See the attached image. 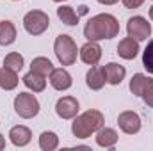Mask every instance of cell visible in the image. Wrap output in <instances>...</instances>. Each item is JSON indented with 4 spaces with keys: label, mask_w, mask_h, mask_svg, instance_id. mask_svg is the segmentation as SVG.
<instances>
[{
    "label": "cell",
    "mask_w": 153,
    "mask_h": 151,
    "mask_svg": "<svg viewBox=\"0 0 153 151\" xmlns=\"http://www.w3.org/2000/svg\"><path fill=\"white\" fill-rule=\"evenodd\" d=\"M117 34H119V23L112 14H107V13L93 16L84 27V36L87 41L112 39Z\"/></svg>",
    "instance_id": "6da1fadb"
},
{
    "label": "cell",
    "mask_w": 153,
    "mask_h": 151,
    "mask_svg": "<svg viewBox=\"0 0 153 151\" xmlns=\"http://www.w3.org/2000/svg\"><path fill=\"white\" fill-rule=\"evenodd\" d=\"M105 123V117L100 110H87V112L75 115V121L71 124V133L76 139H87L93 133H96Z\"/></svg>",
    "instance_id": "7a4b0ae2"
},
{
    "label": "cell",
    "mask_w": 153,
    "mask_h": 151,
    "mask_svg": "<svg viewBox=\"0 0 153 151\" xmlns=\"http://www.w3.org/2000/svg\"><path fill=\"white\" fill-rule=\"evenodd\" d=\"M53 52H55V57L59 59V62L62 66H71L76 61V43L73 41L71 36L68 34H59L55 38V43H53Z\"/></svg>",
    "instance_id": "3957f363"
},
{
    "label": "cell",
    "mask_w": 153,
    "mask_h": 151,
    "mask_svg": "<svg viewBox=\"0 0 153 151\" xmlns=\"http://www.w3.org/2000/svg\"><path fill=\"white\" fill-rule=\"evenodd\" d=\"M14 112L23 119L36 117L39 114V101L30 93H20L14 98Z\"/></svg>",
    "instance_id": "277c9868"
},
{
    "label": "cell",
    "mask_w": 153,
    "mask_h": 151,
    "mask_svg": "<svg viewBox=\"0 0 153 151\" xmlns=\"http://www.w3.org/2000/svg\"><path fill=\"white\" fill-rule=\"evenodd\" d=\"M23 27L30 36H41L48 27H50V18L43 11H29L23 18Z\"/></svg>",
    "instance_id": "5b68a950"
},
{
    "label": "cell",
    "mask_w": 153,
    "mask_h": 151,
    "mask_svg": "<svg viewBox=\"0 0 153 151\" xmlns=\"http://www.w3.org/2000/svg\"><path fill=\"white\" fill-rule=\"evenodd\" d=\"M126 32H128V38L135 39V41H144L152 34V25L143 16H132L126 21Z\"/></svg>",
    "instance_id": "8992f818"
},
{
    "label": "cell",
    "mask_w": 153,
    "mask_h": 151,
    "mask_svg": "<svg viewBox=\"0 0 153 151\" xmlns=\"http://www.w3.org/2000/svg\"><path fill=\"white\" fill-rule=\"evenodd\" d=\"M117 124H119L121 132L134 135L141 130V117H139V114L132 112V110H125L117 115Z\"/></svg>",
    "instance_id": "52a82bcc"
},
{
    "label": "cell",
    "mask_w": 153,
    "mask_h": 151,
    "mask_svg": "<svg viewBox=\"0 0 153 151\" xmlns=\"http://www.w3.org/2000/svg\"><path fill=\"white\" fill-rule=\"evenodd\" d=\"M55 112L62 119H75L78 114V100L73 96H62L55 103Z\"/></svg>",
    "instance_id": "ba28073f"
},
{
    "label": "cell",
    "mask_w": 153,
    "mask_h": 151,
    "mask_svg": "<svg viewBox=\"0 0 153 151\" xmlns=\"http://www.w3.org/2000/svg\"><path fill=\"white\" fill-rule=\"evenodd\" d=\"M78 53H80L82 62H85V64H89V66L98 64L100 59H102V48H100L98 41H87V43L80 48Z\"/></svg>",
    "instance_id": "9c48e42d"
},
{
    "label": "cell",
    "mask_w": 153,
    "mask_h": 151,
    "mask_svg": "<svg viewBox=\"0 0 153 151\" xmlns=\"http://www.w3.org/2000/svg\"><path fill=\"white\" fill-rule=\"evenodd\" d=\"M73 84L71 80V75L64 70V68H57V70H52L50 73V85L57 91H66L70 89Z\"/></svg>",
    "instance_id": "30bf717a"
},
{
    "label": "cell",
    "mask_w": 153,
    "mask_h": 151,
    "mask_svg": "<svg viewBox=\"0 0 153 151\" xmlns=\"http://www.w3.org/2000/svg\"><path fill=\"white\" fill-rule=\"evenodd\" d=\"M9 139H11V142H13L14 146L23 148V146H27V144L32 141V132H30L27 126L18 124V126H13V128H11Z\"/></svg>",
    "instance_id": "8fae6325"
},
{
    "label": "cell",
    "mask_w": 153,
    "mask_h": 151,
    "mask_svg": "<svg viewBox=\"0 0 153 151\" xmlns=\"http://www.w3.org/2000/svg\"><path fill=\"white\" fill-rule=\"evenodd\" d=\"M103 75L111 85H119L126 75V70H125V66H121L117 62H109L107 66H103Z\"/></svg>",
    "instance_id": "7c38bea8"
},
{
    "label": "cell",
    "mask_w": 153,
    "mask_h": 151,
    "mask_svg": "<svg viewBox=\"0 0 153 151\" xmlns=\"http://www.w3.org/2000/svg\"><path fill=\"white\" fill-rule=\"evenodd\" d=\"M105 75H103V68H100V66H91V70L87 71V75H85V84H87V87L91 89V91H100L103 85H105Z\"/></svg>",
    "instance_id": "4fadbf2b"
},
{
    "label": "cell",
    "mask_w": 153,
    "mask_h": 151,
    "mask_svg": "<svg viewBox=\"0 0 153 151\" xmlns=\"http://www.w3.org/2000/svg\"><path fill=\"white\" fill-rule=\"evenodd\" d=\"M117 53H119V57H123L126 61L135 59L137 53H139V41H135V39H132V38L121 39L119 44H117Z\"/></svg>",
    "instance_id": "5bb4252c"
},
{
    "label": "cell",
    "mask_w": 153,
    "mask_h": 151,
    "mask_svg": "<svg viewBox=\"0 0 153 151\" xmlns=\"http://www.w3.org/2000/svg\"><path fill=\"white\" fill-rule=\"evenodd\" d=\"M116 142H117V132L114 128H100L96 132V144L102 146V148H114Z\"/></svg>",
    "instance_id": "9a60e30c"
},
{
    "label": "cell",
    "mask_w": 153,
    "mask_h": 151,
    "mask_svg": "<svg viewBox=\"0 0 153 151\" xmlns=\"http://www.w3.org/2000/svg\"><path fill=\"white\" fill-rule=\"evenodd\" d=\"M14 41H16V27L13 25V21L2 20L0 21V44L2 46H9Z\"/></svg>",
    "instance_id": "2e32d148"
},
{
    "label": "cell",
    "mask_w": 153,
    "mask_h": 151,
    "mask_svg": "<svg viewBox=\"0 0 153 151\" xmlns=\"http://www.w3.org/2000/svg\"><path fill=\"white\" fill-rule=\"evenodd\" d=\"M46 76L39 75L36 71H29L27 75L23 76V84L30 89V91H34V93H41V91H45V87H46V80H45Z\"/></svg>",
    "instance_id": "e0dca14e"
},
{
    "label": "cell",
    "mask_w": 153,
    "mask_h": 151,
    "mask_svg": "<svg viewBox=\"0 0 153 151\" xmlns=\"http://www.w3.org/2000/svg\"><path fill=\"white\" fill-rule=\"evenodd\" d=\"M16 85H18V71L4 66L0 70V87L4 91H13Z\"/></svg>",
    "instance_id": "ac0fdd59"
},
{
    "label": "cell",
    "mask_w": 153,
    "mask_h": 151,
    "mask_svg": "<svg viewBox=\"0 0 153 151\" xmlns=\"http://www.w3.org/2000/svg\"><path fill=\"white\" fill-rule=\"evenodd\" d=\"M57 16H59V20H61L64 25L73 27V25L78 23V14L75 13V9L70 7V5H61V7L57 9Z\"/></svg>",
    "instance_id": "d6986e66"
},
{
    "label": "cell",
    "mask_w": 153,
    "mask_h": 151,
    "mask_svg": "<svg viewBox=\"0 0 153 151\" xmlns=\"http://www.w3.org/2000/svg\"><path fill=\"white\" fill-rule=\"evenodd\" d=\"M30 70L36 71V73H39V75H43V76H48L52 73V70H53V64H52L50 59H46V57H36V59H32V62H30Z\"/></svg>",
    "instance_id": "ffe728a7"
},
{
    "label": "cell",
    "mask_w": 153,
    "mask_h": 151,
    "mask_svg": "<svg viewBox=\"0 0 153 151\" xmlns=\"http://www.w3.org/2000/svg\"><path fill=\"white\" fill-rule=\"evenodd\" d=\"M59 146V137L53 132H43L39 135V148L43 151H53Z\"/></svg>",
    "instance_id": "44dd1931"
},
{
    "label": "cell",
    "mask_w": 153,
    "mask_h": 151,
    "mask_svg": "<svg viewBox=\"0 0 153 151\" xmlns=\"http://www.w3.org/2000/svg\"><path fill=\"white\" fill-rule=\"evenodd\" d=\"M148 82H150V78H148L146 75L135 73V75L132 76V80H130V91H132V94L143 96V91H144V87H146Z\"/></svg>",
    "instance_id": "7402d4cb"
},
{
    "label": "cell",
    "mask_w": 153,
    "mask_h": 151,
    "mask_svg": "<svg viewBox=\"0 0 153 151\" xmlns=\"http://www.w3.org/2000/svg\"><path fill=\"white\" fill-rule=\"evenodd\" d=\"M4 66L11 68L14 71H22V68H23V57L18 52H11V53H7L4 57Z\"/></svg>",
    "instance_id": "603a6c76"
},
{
    "label": "cell",
    "mask_w": 153,
    "mask_h": 151,
    "mask_svg": "<svg viewBox=\"0 0 153 151\" xmlns=\"http://www.w3.org/2000/svg\"><path fill=\"white\" fill-rule=\"evenodd\" d=\"M143 66L146 68L148 73L153 75V39L146 44V48L143 52Z\"/></svg>",
    "instance_id": "cb8c5ba5"
},
{
    "label": "cell",
    "mask_w": 153,
    "mask_h": 151,
    "mask_svg": "<svg viewBox=\"0 0 153 151\" xmlns=\"http://www.w3.org/2000/svg\"><path fill=\"white\" fill-rule=\"evenodd\" d=\"M143 100L148 107H153V80L150 78V82L146 84L144 91H143Z\"/></svg>",
    "instance_id": "d4e9b609"
},
{
    "label": "cell",
    "mask_w": 153,
    "mask_h": 151,
    "mask_svg": "<svg viewBox=\"0 0 153 151\" xmlns=\"http://www.w3.org/2000/svg\"><path fill=\"white\" fill-rule=\"evenodd\" d=\"M121 2H123V5L126 9H137V7H141L144 4V0H121Z\"/></svg>",
    "instance_id": "484cf974"
},
{
    "label": "cell",
    "mask_w": 153,
    "mask_h": 151,
    "mask_svg": "<svg viewBox=\"0 0 153 151\" xmlns=\"http://www.w3.org/2000/svg\"><path fill=\"white\" fill-rule=\"evenodd\" d=\"M100 4H103V5H114V4H117L119 0H98Z\"/></svg>",
    "instance_id": "4316f807"
},
{
    "label": "cell",
    "mask_w": 153,
    "mask_h": 151,
    "mask_svg": "<svg viewBox=\"0 0 153 151\" xmlns=\"http://www.w3.org/2000/svg\"><path fill=\"white\" fill-rule=\"evenodd\" d=\"M4 148H5V139H4V135L0 133V151L4 150Z\"/></svg>",
    "instance_id": "83f0119b"
},
{
    "label": "cell",
    "mask_w": 153,
    "mask_h": 151,
    "mask_svg": "<svg viewBox=\"0 0 153 151\" xmlns=\"http://www.w3.org/2000/svg\"><path fill=\"white\" fill-rule=\"evenodd\" d=\"M150 18H152V20H153V5H152V7H150Z\"/></svg>",
    "instance_id": "f1b7e54d"
},
{
    "label": "cell",
    "mask_w": 153,
    "mask_h": 151,
    "mask_svg": "<svg viewBox=\"0 0 153 151\" xmlns=\"http://www.w3.org/2000/svg\"><path fill=\"white\" fill-rule=\"evenodd\" d=\"M53 2H66V0H53Z\"/></svg>",
    "instance_id": "f546056e"
},
{
    "label": "cell",
    "mask_w": 153,
    "mask_h": 151,
    "mask_svg": "<svg viewBox=\"0 0 153 151\" xmlns=\"http://www.w3.org/2000/svg\"><path fill=\"white\" fill-rule=\"evenodd\" d=\"M14 2H16V0H14Z\"/></svg>",
    "instance_id": "4dcf8cb0"
}]
</instances>
